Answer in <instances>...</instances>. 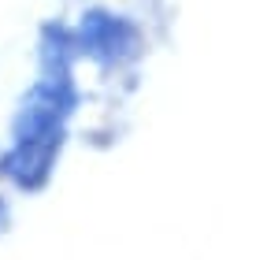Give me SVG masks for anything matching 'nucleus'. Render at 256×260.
I'll use <instances>...</instances> for the list:
<instances>
[{
  "instance_id": "obj_1",
  "label": "nucleus",
  "mask_w": 256,
  "mask_h": 260,
  "mask_svg": "<svg viewBox=\"0 0 256 260\" xmlns=\"http://www.w3.org/2000/svg\"><path fill=\"white\" fill-rule=\"evenodd\" d=\"M67 104H71V82H67V75L45 78L33 86L26 108H22V119H19L15 149H11V160H8V171L22 186H33L45 179L56 149H60L63 119L71 112Z\"/></svg>"
}]
</instances>
